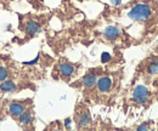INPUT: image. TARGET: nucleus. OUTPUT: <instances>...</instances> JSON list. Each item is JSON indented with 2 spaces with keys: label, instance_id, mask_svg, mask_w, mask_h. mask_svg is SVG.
<instances>
[{
  "label": "nucleus",
  "instance_id": "obj_1",
  "mask_svg": "<svg viewBox=\"0 0 158 131\" xmlns=\"http://www.w3.org/2000/svg\"><path fill=\"white\" fill-rule=\"evenodd\" d=\"M151 16H152V9L150 5L145 2L136 4L128 12V17L134 22H146L147 19L151 18Z\"/></svg>",
  "mask_w": 158,
  "mask_h": 131
},
{
  "label": "nucleus",
  "instance_id": "obj_6",
  "mask_svg": "<svg viewBox=\"0 0 158 131\" xmlns=\"http://www.w3.org/2000/svg\"><path fill=\"white\" fill-rule=\"evenodd\" d=\"M91 123V117H90V113L89 111H83L81 113L78 114V118H77V126L79 129H84V128H88Z\"/></svg>",
  "mask_w": 158,
  "mask_h": 131
},
{
  "label": "nucleus",
  "instance_id": "obj_4",
  "mask_svg": "<svg viewBox=\"0 0 158 131\" xmlns=\"http://www.w3.org/2000/svg\"><path fill=\"white\" fill-rule=\"evenodd\" d=\"M19 90V83H15L11 79H5L0 81V92L4 94H10V92H16Z\"/></svg>",
  "mask_w": 158,
  "mask_h": 131
},
{
  "label": "nucleus",
  "instance_id": "obj_17",
  "mask_svg": "<svg viewBox=\"0 0 158 131\" xmlns=\"http://www.w3.org/2000/svg\"><path fill=\"white\" fill-rule=\"evenodd\" d=\"M122 1H123V0H110V2H111L112 5H114V6L120 5V4H122Z\"/></svg>",
  "mask_w": 158,
  "mask_h": 131
},
{
  "label": "nucleus",
  "instance_id": "obj_13",
  "mask_svg": "<svg viewBox=\"0 0 158 131\" xmlns=\"http://www.w3.org/2000/svg\"><path fill=\"white\" fill-rule=\"evenodd\" d=\"M9 76H10V71L5 66H0V81L9 79Z\"/></svg>",
  "mask_w": 158,
  "mask_h": 131
},
{
  "label": "nucleus",
  "instance_id": "obj_14",
  "mask_svg": "<svg viewBox=\"0 0 158 131\" xmlns=\"http://www.w3.org/2000/svg\"><path fill=\"white\" fill-rule=\"evenodd\" d=\"M111 54H108V52H102L101 54V62L102 63H107V62H110L111 61Z\"/></svg>",
  "mask_w": 158,
  "mask_h": 131
},
{
  "label": "nucleus",
  "instance_id": "obj_3",
  "mask_svg": "<svg viewBox=\"0 0 158 131\" xmlns=\"http://www.w3.org/2000/svg\"><path fill=\"white\" fill-rule=\"evenodd\" d=\"M26 108H27V107H26L24 101H14V102H11V103L9 104L7 111H9V114H10L14 119H17L21 114L26 111Z\"/></svg>",
  "mask_w": 158,
  "mask_h": 131
},
{
  "label": "nucleus",
  "instance_id": "obj_9",
  "mask_svg": "<svg viewBox=\"0 0 158 131\" xmlns=\"http://www.w3.org/2000/svg\"><path fill=\"white\" fill-rule=\"evenodd\" d=\"M59 72L63 78H69V76H72V75L74 74L76 67L73 64H71V63L62 62V63L59 64Z\"/></svg>",
  "mask_w": 158,
  "mask_h": 131
},
{
  "label": "nucleus",
  "instance_id": "obj_10",
  "mask_svg": "<svg viewBox=\"0 0 158 131\" xmlns=\"http://www.w3.org/2000/svg\"><path fill=\"white\" fill-rule=\"evenodd\" d=\"M103 37L107 40H116L120 37V29L117 26H108L106 27V29L103 31Z\"/></svg>",
  "mask_w": 158,
  "mask_h": 131
},
{
  "label": "nucleus",
  "instance_id": "obj_15",
  "mask_svg": "<svg viewBox=\"0 0 158 131\" xmlns=\"http://www.w3.org/2000/svg\"><path fill=\"white\" fill-rule=\"evenodd\" d=\"M148 129H150V126H148V124H146V123H143V124H141V125H139L138 128H136V130H139V131L148 130Z\"/></svg>",
  "mask_w": 158,
  "mask_h": 131
},
{
  "label": "nucleus",
  "instance_id": "obj_11",
  "mask_svg": "<svg viewBox=\"0 0 158 131\" xmlns=\"http://www.w3.org/2000/svg\"><path fill=\"white\" fill-rule=\"evenodd\" d=\"M96 81H98V76L94 73H89V74H85L81 79V83L85 88H93L96 85Z\"/></svg>",
  "mask_w": 158,
  "mask_h": 131
},
{
  "label": "nucleus",
  "instance_id": "obj_7",
  "mask_svg": "<svg viewBox=\"0 0 158 131\" xmlns=\"http://www.w3.org/2000/svg\"><path fill=\"white\" fill-rule=\"evenodd\" d=\"M17 119H19V124H20L22 128H28L33 123V113H32V109H27L26 108V111L22 113Z\"/></svg>",
  "mask_w": 158,
  "mask_h": 131
},
{
  "label": "nucleus",
  "instance_id": "obj_5",
  "mask_svg": "<svg viewBox=\"0 0 158 131\" xmlns=\"http://www.w3.org/2000/svg\"><path fill=\"white\" fill-rule=\"evenodd\" d=\"M112 79L110 76H101L100 79H98L96 85H98V90L100 92H108L112 89Z\"/></svg>",
  "mask_w": 158,
  "mask_h": 131
},
{
  "label": "nucleus",
  "instance_id": "obj_16",
  "mask_svg": "<svg viewBox=\"0 0 158 131\" xmlns=\"http://www.w3.org/2000/svg\"><path fill=\"white\" fill-rule=\"evenodd\" d=\"M71 124H72V119L71 118H67L64 120V128L66 129H71Z\"/></svg>",
  "mask_w": 158,
  "mask_h": 131
},
{
  "label": "nucleus",
  "instance_id": "obj_8",
  "mask_svg": "<svg viewBox=\"0 0 158 131\" xmlns=\"http://www.w3.org/2000/svg\"><path fill=\"white\" fill-rule=\"evenodd\" d=\"M26 33H27V35H29V37H34V35H37V34H39L40 33V24L39 22H37V21H34V19H29L27 23H26Z\"/></svg>",
  "mask_w": 158,
  "mask_h": 131
},
{
  "label": "nucleus",
  "instance_id": "obj_12",
  "mask_svg": "<svg viewBox=\"0 0 158 131\" xmlns=\"http://www.w3.org/2000/svg\"><path fill=\"white\" fill-rule=\"evenodd\" d=\"M147 72H148V74H157L158 73V59H153V61H151V63L148 64V67H147Z\"/></svg>",
  "mask_w": 158,
  "mask_h": 131
},
{
  "label": "nucleus",
  "instance_id": "obj_2",
  "mask_svg": "<svg viewBox=\"0 0 158 131\" xmlns=\"http://www.w3.org/2000/svg\"><path fill=\"white\" fill-rule=\"evenodd\" d=\"M148 97H150V91L145 85L135 86V89L133 91V100L135 101V103L145 104L148 101Z\"/></svg>",
  "mask_w": 158,
  "mask_h": 131
}]
</instances>
